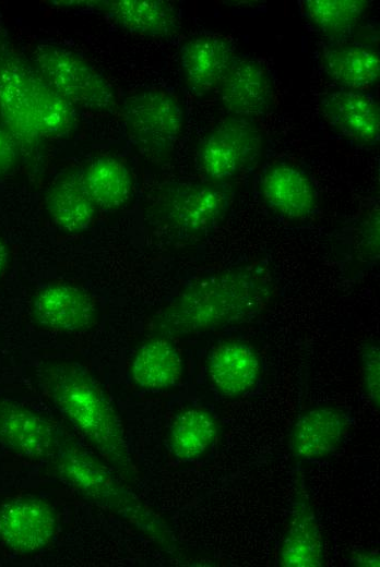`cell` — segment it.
<instances>
[{
    "label": "cell",
    "mask_w": 380,
    "mask_h": 567,
    "mask_svg": "<svg viewBox=\"0 0 380 567\" xmlns=\"http://www.w3.org/2000/svg\"><path fill=\"white\" fill-rule=\"evenodd\" d=\"M85 188L97 208L116 210L130 198L132 176L123 161L114 157H98L83 170Z\"/></svg>",
    "instance_id": "obj_24"
},
{
    "label": "cell",
    "mask_w": 380,
    "mask_h": 567,
    "mask_svg": "<svg viewBox=\"0 0 380 567\" xmlns=\"http://www.w3.org/2000/svg\"><path fill=\"white\" fill-rule=\"evenodd\" d=\"M207 373L224 397L237 398L251 390L261 374L256 351L247 343L228 340L217 343L207 358Z\"/></svg>",
    "instance_id": "obj_18"
},
{
    "label": "cell",
    "mask_w": 380,
    "mask_h": 567,
    "mask_svg": "<svg viewBox=\"0 0 380 567\" xmlns=\"http://www.w3.org/2000/svg\"><path fill=\"white\" fill-rule=\"evenodd\" d=\"M221 100L235 117L253 120L273 106V87L266 70L250 58L233 60L218 87Z\"/></svg>",
    "instance_id": "obj_13"
},
{
    "label": "cell",
    "mask_w": 380,
    "mask_h": 567,
    "mask_svg": "<svg viewBox=\"0 0 380 567\" xmlns=\"http://www.w3.org/2000/svg\"><path fill=\"white\" fill-rule=\"evenodd\" d=\"M182 371L180 352L166 336L145 340L135 351L130 365L133 383L147 390L176 386L181 381Z\"/></svg>",
    "instance_id": "obj_22"
},
{
    "label": "cell",
    "mask_w": 380,
    "mask_h": 567,
    "mask_svg": "<svg viewBox=\"0 0 380 567\" xmlns=\"http://www.w3.org/2000/svg\"><path fill=\"white\" fill-rule=\"evenodd\" d=\"M262 133L253 120L230 116L216 124L198 149V164L212 183L238 177L260 155Z\"/></svg>",
    "instance_id": "obj_7"
},
{
    "label": "cell",
    "mask_w": 380,
    "mask_h": 567,
    "mask_svg": "<svg viewBox=\"0 0 380 567\" xmlns=\"http://www.w3.org/2000/svg\"><path fill=\"white\" fill-rule=\"evenodd\" d=\"M271 285L251 268H235L188 285L154 318L163 336H182L241 323L270 302Z\"/></svg>",
    "instance_id": "obj_1"
},
{
    "label": "cell",
    "mask_w": 380,
    "mask_h": 567,
    "mask_svg": "<svg viewBox=\"0 0 380 567\" xmlns=\"http://www.w3.org/2000/svg\"><path fill=\"white\" fill-rule=\"evenodd\" d=\"M22 148L14 135L0 122V177L9 173L19 162Z\"/></svg>",
    "instance_id": "obj_28"
},
{
    "label": "cell",
    "mask_w": 380,
    "mask_h": 567,
    "mask_svg": "<svg viewBox=\"0 0 380 567\" xmlns=\"http://www.w3.org/2000/svg\"><path fill=\"white\" fill-rule=\"evenodd\" d=\"M38 377L67 421L122 480L134 483L138 471L122 424L90 372L78 362L55 360L40 366Z\"/></svg>",
    "instance_id": "obj_2"
},
{
    "label": "cell",
    "mask_w": 380,
    "mask_h": 567,
    "mask_svg": "<svg viewBox=\"0 0 380 567\" xmlns=\"http://www.w3.org/2000/svg\"><path fill=\"white\" fill-rule=\"evenodd\" d=\"M59 445V426L35 409L0 398V447L32 461L50 462Z\"/></svg>",
    "instance_id": "obj_10"
},
{
    "label": "cell",
    "mask_w": 380,
    "mask_h": 567,
    "mask_svg": "<svg viewBox=\"0 0 380 567\" xmlns=\"http://www.w3.org/2000/svg\"><path fill=\"white\" fill-rule=\"evenodd\" d=\"M261 190L266 205L287 219H304L317 206V193L311 179L289 164H275L268 168Z\"/></svg>",
    "instance_id": "obj_19"
},
{
    "label": "cell",
    "mask_w": 380,
    "mask_h": 567,
    "mask_svg": "<svg viewBox=\"0 0 380 567\" xmlns=\"http://www.w3.org/2000/svg\"><path fill=\"white\" fill-rule=\"evenodd\" d=\"M121 111L131 140L146 153L165 154L181 136L183 109L165 91L144 88L134 92L124 99Z\"/></svg>",
    "instance_id": "obj_6"
},
{
    "label": "cell",
    "mask_w": 380,
    "mask_h": 567,
    "mask_svg": "<svg viewBox=\"0 0 380 567\" xmlns=\"http://www.w3.org/2000/svg\"><path fill=\"white\" fill-rule=\"evenodd\" d=\"M234 59L231 44L218 35L192 37L180 49L185 81L198 94L217 88Z\"/></svg>",
    "instance_id": "obj_16"
},
{
    "label": "cell",
    "mask_w": 380,
    "mask_h": 567,
    "mask_svg": "<svg viewBox=\"0 0 380 567\" xmlns=\"http://www.w3.org/2000/svg\"><path fill=\"white\" fill-rule=\"evenodd\" d=\"M282 567H320L323 565V541L302 474L297 471L290 518L278 552Z\"/></svg>",
    "instance_id": "obj_12"
},
{
    "label": "cell",
    "mask_w": 380,
    "mask_h": 567,
    "mask_svg": "<svg viewBox=\"0 0 380 567\" xmlns=\"http://www.w3.org/2000/svg\"><path fill=\"white\" fill-rule=\"evenodd\" d=\"M27 80L34 114L43 137H61L75 125L74 107L28 62Z\"/></svg>",
    "instance_id": "obj_25"
},
{
    "label": "cell",
    "mask_w": 380,
    "mask_h": 567,
    "mask_svg": "<svg viewBox=\"0 0 380 567\" xmlns=\"http://www.w3.org/2000/svg\"><path fill=\"white\" fill-rule=\"evenodd\" d=\"M57 531V511L41 497L20 495L0 504V542L16 554L45 550Z\"/></svg>",
    "instance_id": "obj_9"
},
{
    "label": "cell",
    "mask_w": 380,
    "mask_h": 567,
    "mask_svg": "<svg viewBox=\"0 0 380 567\" xmlns=\"http://www.w3.org/2000/svg\"><path fill=\"white\" fill-rule=\"evenodd\" d=\"M31 315L43 327L78 333L95 325L98 310L93 298L83 289L68 284H51L34 294Z\"/></svg>",
    "instance_id": "obj_11"
},
{
    "label": "cell",
    "mask_w": 380,
    "mask_h": 567,
    "mask_svg": "<svg viewBox=\"0 0 380 567\" xmlns=\"http://www.w3.org/2000/svg\"><path fill=\"white\" fill-rule=\"evenodd\" d=\"M49 463L62 482L86 499L133 524L165 548L176 550L173 534L161 517L60 426L58 449Z\"/></svg>",
    "instance_id": "obj_3"
},
{
    "label": "cell",
    "mask_w": 380,
    "mask_h": 567,
    "mask_svg": "<svg viewBox=\"0 0 380 567\" xmlns=\"http://www.w3.org/2000/svg\"><path fill=\"white\" fill-rule=\"evenodd\" d=\"M217 432V421L209 410L190 407L177 413L171 421L167 447L179 461H194L209 450Z\"/></svg>",
    "instance_id": "obj_23"
},
{
    "label": "cell",
    "mask_w": 380,
    "mask_h": 567,
    "mask_svg": "<svg viewBox=\"0 0 380 567\" xmlns=\"http://www.w3.org/2000/svg\"><path fill=\"white\" fill-rule=\"evenodd\" d=\"M353 560L359 566H379V555L377 553H359Z\"/></svg>",
    "instance_id": "obj_29"
},
{
    "label": "cell",
    "mask_w": 380,
    "mask_h": 567,
    "mask_svg": "<svg viewBox=\"0 0 380 567\" xmlns=\"http://www.w3.org/2000/svg\"><path fill=\"white\" fill-rule=\"evenodd\" d=\"M324 119L342 135L360 145L379 142L380 108L377 99L364 91L342 88L321 100Z\"/></svg>",
    "instance_id": "obj_14"
},
{
    "label": "cell",
    "mask_w": 380,
    "mask_h": 567,
    "mask_svg": "<svg viewBox=\"0 0 380 567\" xmlns=\"http://www.w3.org/2000/svg\"><path fill=\"white\" fill-rule=\"evenodd\" d=\"M82 173L80 169L66 172L46 194L45 206L51 220L69 232L87 229L98 209L85 188Z\"/></svg>",
    "instance_id": "obj_21"
},
{
    "label": "cell",
    "mask_w": 380,
    "mask_h": 567,
    "mask_svg": "<svg viewBox=\"0 0 380 567\" xmlns=\"http://www.w3.org/2000/svg\"><path fill=\"white\" fill-rule=\"evenodd\" d=\"M32 64L73 107L94 112L116 111L117 101L111 85L79 55L43 44L35 48Z\"/></svg>",
    "instance_id": "obj_5"
},
{
    "label": "cell",
    "mask_w": 380,
    "mask_h": 567,
    "mask_svg": "<svg viewBox=\"0 0 380 567\" xmlns=\"http://www.w3.org/2000/svg\"><path fill=\"white\" fill-rule=\"evenodd\" d=\"M363 387L369 401L380 403V351L376 342H368L361 351Z\"/></svg>",
    "instance_id": "obj_27"
},
{
    "label": "cell",
    "mask_w": 380,
    "mask_h": 567,
    "mask_svg": "<svg viewBox=\"0 0 380 567\" xmlns=\"http://www.w3.org/2000/svg\"><path fill=\"white\" fill-rule=\"evenodd\" d=\"M368 7L366 0H307L304 12L318 31L339 41L351 36Z\"/></svg>",
    "instance_id": "obj_26"
},
{
    "label": "cell",
    "mask_w": 380,
    "mask_h": 567,
    "mask_svg": "<svg viewBox=\"0 0 380 567\" xmlns=\"http://www.w3.org/2000/svg\"><path fill=\"white\" fill-rule=\"evenodd\" d=\"M8 249L3 240L0 238V275L3 273L8 264Z\"/></svg>",
    "instance_id": "obj_30"
},
{
    "label": "cell",
    "mask_w": 380,
    "mask_h": 567,
    "mask_svg": "<svg viewBox=\"0 0 380 567\" xmlns=\"http://www.w3.org/2000/svg\"><path fill=\"white\" fill-rule=\"evenodd\" d=\"M321 67L343 88L367 92L379 81L380 55L365 43L339 40L324 47Z\"/></svg>",
    "instance_id": "obj_17"
},
{
    "label": "cell",
    "mask_w": 380,
    "mask_h": 567,
    "mask_svg": "<svg viewBox=\"0 0 380 567\" xmlns=\"http://www.w3.org/2000/svg\"><path fill=\"white\" fill-rule=\"evenodd\" d=\"M96 8L121 28L146 37H169L180 27L177 9L163 0L97 1Z\"/></svg>",
    "instance_id": "obj_20"
},
{
    "label": "cell",
    "mask_w": 380,
    "mask_h": 567,
    "mask_svg": "<svg viewBox=\"0 0 380 567\" xmlns=\"http://www.w3.org/2000/svg\"><path fill=\"white\" fill-rule=\"evenodd\" d=\"M230 203L225 184L170 183L159 190L153 215L178 238H201L223 221Z\"/></svg>",
    "instance_id": "obj_4"
},
{
    "label": "cell",
    "mask_w": 380,
    "mask_h": 567,
    "mask_svg": "<svg viewBox=\"0 0 380 567\" xmlns=\"http://www.w3.org/2000/svg\"><path fill=\"white\" fill-rule=\"evenodd\" d=\"M28 61L16 50L0 17V122L22 152L32 153L44 138L37 124L27 80Z\"/></svg>",
    "instance_id": "obj_8"
},
{
    "label": "cell",
    "mask_w": 380,
    "mask_h": 567,
    "mask_svg": "<svg viewBox=\"0 0 380 567\" xmlns=\"http://www.w3.org/2000/svg\"><path fill=\"white\" fill-rule=\"evenodd\" d=\"M349 427L347 414L333 406H318L301 412L296 420L289 447L298 461H313L334 453Z\"/></svg>",
    "instance_id": "obj_15"
}]
</instances>
